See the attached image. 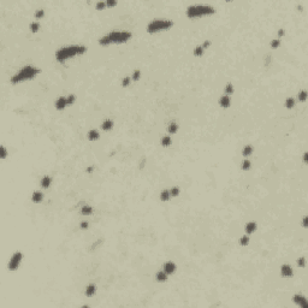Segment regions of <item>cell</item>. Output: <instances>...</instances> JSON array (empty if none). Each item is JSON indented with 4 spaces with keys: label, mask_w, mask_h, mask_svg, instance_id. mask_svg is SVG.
Wrapping results in <instances>:
<instances>
[{
    "label": "cell",
    "mask_w": 308,
    "mask_h": 308,
    "mask_svg": "<svg viewBox=\"0 0 308 308\" xmlns=\"http://www.w3.org/2000/svg\"><path fill=\"white\" fill-rule=\"evenodd\" d=\"M87 52V47L82 45H71V46H65L61 47L55 52V59L58 63H65L67 59L76 57V55H82Z\"/></svg>",
    "instance_id": "6da1fadb"
},
{
    "label": "cell",
    "mask_w": 308,
    "mask_h": 308,
    "mask_svg": "<svg viewBox=\"0 0 308 308\" xmlns=\"http://www.w3.org/2000/svg\"><path fill=\"white\" fill-rule=\"evenodd\" d=\"M132 37V34L130 31H111L107 35L102 36L99 38V45L100 46H109L113 43H124L128 42Z\"/></svg>",
    "instance_id": "7a4b0ae2"
},
{
    "label": "cell",
    "mask_w": 308,
    "mask_h": 308,
    "mask_svg": "<svg viewBox=\"0 0 308 308\" xmlns=\"http://www.w3.org/2000/svg\"><path fill=\"white\" fill-rule=\"evenodd\" d=\"M40 69L38 67H35L32 65H26L24 67H22L19 71H17L11 78H10V82L12 84H19L22 82H25V81H29V79H32L35 78L38 73H40Z\"/></svg>",
    "instance_id": "3957f363"
},
{
    "label": "cell",
    "mask_w": 308,
    "mask_h": 308,
    "mask_svg": "<svg viewBox=\"0 0 308 308\" xmlns=\"http://www.w3.org/2000/svg\"><path fill=\"white\" fill-rule=\"evenodd\" d=\"M215 13V8L211 5H191L186 8L185 14L188 18H199L203 16H209Z\"/></svg>",
    "instance_id": "277c9868"
},
{
    "label": "cell",
    "mask_w": 308,
    "mask_h": 308,
    "mask_svg": "<svg viewBox=\"0 0 308 308\" xmlns=\"http://www.w3.org/2000/svg\"><path fill=\"white\" fill-rule=\"evenodd\" d=\"M173 26V22L170 19H153L147 24V32L155 34L159 31L168 30Z\"/></svg>",
    "instance_id": "5b68a950"
},
{
    "label": "cell",
    "mask_w": 308,
    "mask_h": 308,
    "mask_svg": "<svg viewBox=\"0 0 308 308\" xmlns=\"http://www.w3.org/2000/svg\"><path fill=\"white\" fill-rule=\"evenodd\" d=\"M22 260H23V253H22V251H19V250L14 251V253L12 254V256L10 257L8 263H7V268H8V271H11V272L17 271V270L19 268V266H20Z\"/></svg>",
    "instance_id": "8992f818"
},
{
    "label": "cell",
    "mask_w": 308,
    "mask_h": 308,
    "mask_svg": "<svg viewBox=\"0 0 308 308\" xmlns=\"http://www.w3.org/2000/svg\"><path fill=\"white\" fill-rule=\"evenodd\" d=\"M292 301H294L295 304H297L302 308H308V301H307L306 296H303L301 294H295L292 296Z\"/></svg>",
    "instance_id": "52a82bcc"
},
{
    "label": "cell",
    "mask_w": 308,
    "mask_h": 308,
    "mask_svg": "<svg viewBox=\"0 0 308 308\" xmlns=\"http://www.w3.org/2000/svg\"><path fill=\"white\" fill-rule=\"evenodd\" d=\"M280 274L283 278H291L294 276V270L290 265L288 263H284L280 266Z\"/></svg>",
    "instance_id": "ba28073f"
},
{
    "label": "cell",
    "mask_w": 308,
    "mask_h": 308,
    "mask_svg": "<svg viewBox=\"0 0 308 308\" xmlns=\"http://www.w3.org/2000/svg\"><path fill=\"white\" fill-rule=\"evenodd\" d=\"M66 106H69L66 96H60V97H58V99L55 100V102H54V107H55V109H58V111H63Z\"/></svg>",
    "instance_id": "9c48e42d"
},
{
    "label": "cell",
    "mask_w": 308,
    "mask_h": 308,
    "mask_svg": "<svg viewBox=\"0 0 308 308\" xmlns=\"http://www.w3.org/2000/svg\"><path fill=\"white\" fill-rule=\"evenodd\" d=\"M162 270L165 271V273H166L167 276H170V274H173V273L176 272L177 266H176V263H174L173 261H166V262L164 263V266H162Z\"/></svg>",
    "instance_id": "30bf717a"
},
{
    "label": "cell",
    "mask_w": 308,
    "mask_h": 308,
    "mask_svg": "<svg viewBox=\"0 0 308 308\" xmlns=\"http://www.w3.org/2000/svg\"><path fill=\"white\" fill-rule=\"evenodd\" d=\"M219 106L223 108H229L231 106V99L229 95H221L219 97Z\"/></svg>",
    "instance_id": "8fae6325"
},
{
    "label": "cell",
    "mask_w": 308,
    "mask_h": 308,
    "mask_svg": "<svg viewBox=\"0 0 308 308\" xmlns=\"http://www.w3.org/2000/svg\"><path fill=\"white\" fill-rule=\"evenodd\" d=\"M256 229H257V224H256L255 221H248V223L245 224V226H244V231H245L247 235L254 233V232L256 231Z\"/></svg>",
    "instance_id": "7c38bea8"
},
{
    "label": "cell",
    "mask_w": 308,
    "mask_h": 308,
    "mask_svg": "<svg viewBox=\"0 0 308 308\" xmlns=\"http://www.w3.org/2000/svg\"><path fill=\"white\" fill-rule=\"evenodd\" d=\"M95 294H96V285H95V284H93V283L88 284V285L85 286L84 295H85L87 297H93Z\"/></svg>",
    "instance_id": "4fadbf2b"
},
{
    "label": "cell",
    "mask_w": 308,
    "mask_h": 308,
    "mask_svg": "<svg viewBox=\"0 0 308 308\" xmlns=\"http://www.w3.org/2000/svg\"><path fill=\"white\" fill-rule=\"evenodd\" d=\"M51 184H52V178L48 174H45L40 180V185L42 189H48L51 186Z\"/></svg>",
    "instance_id": "5bb4252c"
},
{
    "label": "cell",
    "mask_w": 308,
    "mask_h": 308,
    "mask_svg": "<svg viewBox=\"0 0 308 308\" xmlns=\"http://www.w3.org/2000/svg\"><path fill=\"white\" fill-rule=\"evenodd\" d=\"M87 138H88L89 141H91V142L97 141V140L100 138V134H99V131H97L96 129H91V130H89V131H88V134H87Z\"/></svg>",
    "instance_id": "9a60e30c"
},
{
    "label": "cell",
    "mask_w": 308,
    "mask_h": 308,
    "mask_svg": "<svg viewBox=\"0 0 308 308\" xmlns=\"http://www.w3.org/2000/svg\"><path fill=\"white\" fill-rule=\"evenodd\" d=\"M113 126H114V122H113L112 119H105V120L101 123V129H102L103 131H109V130L113 129Z\"/></svg>",
    "instance_id": "2e32d148"
},
{
    "label": "cell",
    "mask_w": 308,
    "mask_h": 308,
    "mask_svg": "<svg viewBox=\"0 0 308 308\" xmlns=\"http://www.w3.org/2000/svg\"><path fill=\"white\" fill-rule=\"evenodd\" d=\"M42 200H43V192L38 191V190H35L31 195V201L34 203H40V202H42Z\"/></svg>",
    "instance_id": "e0dca14e"
},
{
    "label": "cell",
    "mask_w": 308,
    "mask_h": 308,
    "mask_svg": "<svg viewBox=\"0 0 308 308\" xmlns=\"http://www.w3.org/2000/svg\"><path fill=\"white\" fill-rule=\"evenodd\" d=\"M79 212H81L82 215H90V214H93L94 208H93L90 205H83V206L81 207Z\"/></svg>",
    "instance_id": "ac0fdd59"
},
{
    "label": "cell",
    "mask_w": 308,
    "mask_h": 308,
    "mask_svg": "<svg viewBox=\"0 0 308 308\" xmlns=\"http://www.w3.org/2000/svg\"><path fill=\"white\" fill-rule=\"evenodd\" d=\"M155 279H156V282H159V283H164V282L167 280V274L165 273L164 270L158 271L156 274H155Z\"/></svg>",
    "instance_id": "d6986e66"
},
{
    "label": "cell",
    "mask_w": 308,
    "mask_h": 308,
    "mask_svg": "<svg viewBox=\"0 0 308 308\" xmlns=\"http://www.w3.org/2000/svg\"><path fill=\"white\" fill-rule=\"evenodd\" d=\"M178 124L176 123V122H171L168 125H167V132L170 134V135H174L177 131H178Z\"/></svg>",
    "instance_id": "ffe728a7"
},
{
    "label": "cell",
    "mask_w": 308,
    "mask_h": 308,
    "mask_svg": "<svg viewBox=\"0 0 308 308\" xmlns=\"http://www.w3.org/2000/svg\"><path fill=\"white\" fill-rule=\"evenodd\" d=\"M253 150H254V148H253L251 144H245V146L243 147V149H242V155H243L244 158H248V156L251 155Z\"/></svg>",
    "instance_id": "44dd1931"
},
{
    "label": "cell",
    "mask_w": 308,
    "mask_h": 308,
    "mask_svg": "<svg viewBox=\"0 0 308 308\" xmlns=\"http://www.w3.org/2000/svg\"><path fill=\"white\" fill-rule=\"evenodd\" d=\"M170 199H171V195H170L168 189H164V190L160 191V201L167 202V201H170Z\"/></svg>",
    "instance_id": "7402d4cb"
},
{
    "label": "cell",
    "mask_w": 308,
    "mask_h": 308,
    "mask_svg": "<svg viewBox=\"0 0 308 308\" xmlns=\"http://www.w3.org/2000/svg\"><path fill=\"white\" fill-rule=\"evenodd\" d=\"M295 103H296V100H295L294 97L289 96V97H286V99H285L284 106H285V108H288V109H291V108H294Z\"/></svg>",
    "instance_id": "603a6c76"
},
{
    "label": "cell",
    "mask_w": 308,
    "mask_h": 308,
    "mask_svg": "<svg viewBox=\"0 0 308 308\" xmlns=\"http://www.w3.org/2000/svg\"><path fill=\"white\" fill-rule=\"evenodd\" d=\"M160 143H161V146H162V147H170V146L172 144V138H171V136H168V135L162 136V137H161Z\"/></svg>",
    "instance_id": "cb8c5ba5"
},
{
    "label": "cell",
    "mask_w": 308,
    "mask_h": 308,
    "mask_svg": "<svg viewBox=\"0 0 308 308\" xmlns=\"http://www.w3.org/2000/svg\"><path fill=\"white\" fill-rule=\"evenodd\" d=\"M249 242H250V237H249V235H247V233H245L244 236H242V237L238 239V243H239V245H242V247L248 245Z\"/></svg>",
    "instance_id": "d4e9b609"
},
{
    "label": "cell",
    "mask_w": 308,
    "mask_h": 308,
    "mask_svg": "<svg viewBox=\"0 0 308 308\" xmlns=\"http://www.w3.org/2000/svg\"><path fill=\"white\" fill-rule=\"evenodd\" d=\"M203 53H205V49H203V47H202L201 45L196 46V47L194 48V51H192V54H194L195 57H202Z\"/></svg>",
    "instance_id": "484cf974"
},
{
    "label": "cell",
    "mask_w": 308,
    "mask_h": 308,
    "mask_svg": "<svg viewBox=\"0 0 308 308\" xmlns=\"http://www.w3.org/2000/svg\"><path fill=\"white\" fill-rule=\"evenodd\" d=\"M250 167H251V162H250V160L249 159H244L242 162H241V168L243 170V171H249L250 170Z\"/></svg>",
    "instance_id": "4316f807"
},
{
    "label": "cell",
    "mask_w": 308,
    "mask_h": 308,
    "mask_svg": "<svg viewBox=\"0 0 308 308\" xmlns=\"http://www.w3.org/2000/svg\"><path fill=\"white\" fill-rule=\"evenodd\" d=\"M297 100L301 101V102H304V101L307 100V91H306L304 89L301 90V91L297 94Z\"/></svg>",
    "instance_id": "83f0119b"
},
{
    "label": "cell",
    "mask_w": 308,
    "mask_h": 308,
    "mask_svg": "<svg viewBox=\"0 0 308 308\" xmlns=\"http://www.w3.org/2000/svg\"><path fill=\"white\" fill-rule=\"evenodd\" d=\"M40 30V23L38 22H32L31 24H30V31L32 32V34H35V32H37Z\"/></svg>",
    "instance_id": "f1b7e54d"
},
{
    "label": "cell",
    "mask_w": 308,
    "mask_h": 308,
    "mask_svg": "<svg viewBox=\"0 0 308 308\" xmlns=\"http://www.w3.org/2000/svg\"><path fill=\"white\" fill-rule=\"evenodd\" d=\"M179 192H180V189H179L178 186H172V188L170 189V195H171V197H177V196L179 195Z\"/></svg>",
    "instance_id": "f546056e"
},
{
    "label": "cell",
    "mask_w": 308,
    "mask_h": 308,
    "mask_svg": "<svg viewBox=\"0 0 308 308\" xmlns=\"http://www.w3.org/2000/svg\"><path fill=\"white\" fill-rule=\"evenodd\" d=\"M270 46H271V48H273V49L279 48V46H280V38H273V40L270 42Z\"/></svg>",
    "instance_id": "4dcf8cb0"
},
{
    "label": "cell",
    "mask_w": 308,
    "mask_h": 308,
    "mask_svg": "<svg viewBox=\"0 0 308 308\" xmlns=\"http://www.w3.org/2000/svg\"><path fill=\"white\" fill-rule=\"evenodd\" d=\"M43 16H45V10H43V8L36 10V11H35V13H34V17H35V19H41Z\"/></svg>",
    "instance_id": "1f68e13d"
},
{
    "label": "cell",
    "mask_w": 308,
    "mask_h": 308,
    "mask_svg": "<svg viewBox=\"0 0 308 308\" xmlns=\"http://www.w3.org/2000/svg\"><path fill=\"white\" fill-rule=\"evenodd\" d=\"M233 94V85L231 83H227L225 85V95H232Z\"/></svg>",
    "instance_id": "d6a6232c"
},
{
    "label": "cell",
    "mask_w": 308,
    "mask_h": 308,
    "mask_svg": "<svg viewBox=\"0 0 308 308\" xmlns=\"http://www.w3.org/2000/svg\"><path fill=\"white\" fill-rule=\"evenodd\" d=\"M130 77H131V81H138L141 78V71L140 70H135Z\"/></svg>",
    "instance_id": "836d02e7"
},
{
    "label": "cell",
    "mask_w": 308,
    "mask_h": 308,
    "mask_svg": "<svg viewBox=\"0 0 308 308\" xmlns=\"http://www.w3.org/2000/svg\"><path fill=\"white\" fill-rule=\"evenodd\" d=\"M130 83H131V77L130 76H125L123 79H122V87H129L130 85Z\"/></svg>",
    "instance_id": "e575fe53"
},
{
    "label": "cell",
    "mask_w": 308,
    "mask_h": 308,
    "mask_svg": "<svg viewBox=\"0 0 308 308\" xmlns=\"http://www.w3.org/2000/svg\"><path fill=\"white\" fill-rule=\"evenodd\" d=\"M7 149L5 148V146H1L0 147V159L1 160H4V159H6L7 158Z\"/></svg>",
    "instance_id": "d590c367"
},
{
    "label": "cell",
    "mask_w": 308,
    "mask_h": 308,
    "mask_svg": "<svg viewBox=\"0 0 308 308\" xmlns=\"http://www.w3.org/2000/svg\"><path fill=\"white\" fill-rule=\"evenodd\" d=\"M297 266L301 267V268H303V267L306 266V257H303V256L298 257V259H297Z\"/></svg>",
    "instance_id": "8d00e7d4"
},
{
    "label": "cell",
    "mask_w": 308,
    "mask_h": 308,
    "mask_svg": "<svg viewBox=\"0 0 308 308\" xmlns=\"http://www.w3.org/2000/svg\"><path fill=\"white\" fill-rule=\"evenodd\" d=\"M95 7H96V10H99V11L103 10V8L106 7V1H99V2H96Z\"/></svg>",
    "instance_id": "74e56055"
},
{
    "label": "cell",
    "mask_w": 308,
    "mask_h": 308,
    "mask_svg": "<svg viewBox=\"0 0 308 308\" xmlns=\"http://www.w3.org/2000/svg\"><path fill=\"white\" fill-rule=\"evenodd\" d=\"M66 99H67V103H69V105H72V103L76 101V96H75L73 94L67 95V96H66Z\"/></svg>",
    "instance_id": "f35d334b"
},
{
    "label": "cell",
    "mask_w": 308,
    "mask_h": 308,
    "mask_svg": "<svg viewBox=\"0 0 308 308\" xmlns=\"http://www.w3.org/2000/svg\"><path fill=\"white\" fill-rule=\"evenodd\" d=\"M88 227H89V223H88V221H84V220H83V221L79 223V229H81V230H87Z\"/></svg>",
    "instance_id": "ab89813d"
},
{
    "label": "cell",
    "mask_w": 308,
    "mask_h": 308,
    "mask_svg": "<svg viewBox=\"0 0 308 308\" xmlns=\"http://www.w3.org/2000/svg\"><path fill=\"white\" fill-rule=\"evenodd\" d=\"M117 5L116 0H106V7H113Z\"/></svg>",
    "instance_id": "60d3db41"
},
{
    "label": "cell",
    "mask_w": 308,
    "mask_h": 308,
    "mask_svg": "<svg viewBox=\"0 0 308 308\" xmlns=\"http://www.w3.org/2000/svg\"><path fill=\"white\" fill-rule=\"evenodd\" d=\"M201 46H202V47H203V49L206 51V49H207V48L211 46V41H209V40H206V41H205V42H203Z\"/></svg>",
    "instance_id": "b9f144b4"
},
{
    "label": "cell",
    "mask_w": 308,
    "mask_h": 308,
    "mask_svg": "<svg viewBox=\"0 0 308 308\" xmlns=\"http://www.w3.org/2000/svg\"><path fill=\"white\" fill-rule=\"evenodd\" d=\"M284 34H285V30L282 28V29H279L278 30V38H280L282 36H284Z\"/></svg>",
    "instance_id": "7bdbcfd3"
},
{
    "label": "cell",
    "mask_w": 308,
    "mask_h": 308,
    "mask_svg": "<svg viewBox=\"0 0 308 308\" xmlns=\"http://www.w3.org/2000/svg\"><path fill=\"white\" fill-rule=\"evenodd\" d=\"M303 227H307V217H303Z\"/></svg>",
    "instance_id": "ee69618b"
},
{
    "label": "cell",
    "mask_w": 308,
    "mask_h": 308,
    "mask_svg": "<svg viewBox=\"0 0 308 308\" xmlns=\"http://www.w3.org/2000/svg\"><path fill=\"white\" fill-rule=\"evenodd\" d=\"M93 170H94V167H93V166H89V167L87 168V172H88V173H91V172H93Z\"/></svg>",
    "instance_id": "f6af8a7d"
},
{
    "label": "cell",
    "mask_w": 308,
    "mask_h": 308,
    "mask_svg": "<svg viewBox=\"0 0 308 308\" xmlns=\"http://www.w3.org/2000/svg\"><path fill=\"white\" fill-rule=\"evenodd\" d=\"M303 162H304V164L307 162V153H306V152L303 153Z\"/></svg>",
    "instance_id": "bcb514c9"
}]
</instances>
